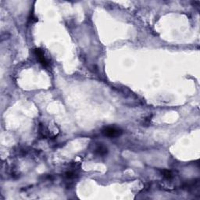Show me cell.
<instances>
[{"mask_svg":"<svg viewBox=\"0 0 200 200\" xmlns=\"http://www.w3.org/2000/svg\"><path fill=\"white\" fill-rule=\"evenodd\" d=\"M66 177L69 179L73 178H74V173H73L72 171H69V172H67V173H66Z\"/></svg>","mask_w":200,"mask_h":200,"instance_id":"5","label":"cell"},{"mask_svg":"<svg viewBox=\"0 0 200 200\" xmlns=\"http://www.w3.org/2000/svg\"><path fill=\"white\" fill-rule=\"evenodd\" d=\"M35 56H37V58L38 59V60L40 61V63L45 67H47L49 65V63L47 61V60L46 59V57L44 56L43 51L41 49H36L35 50Z\"/></svg>","mask_w":200,"mask_h":200,"instance_id":"2","label":"cell"},{"mask_svg":"<svg viewBox=\"0 0 200 200\" xmlns=\"http://www.w3.org/2000/svg\"><path fill=\"white\" fill-rule=\"evenodd\" d=\"M163 176L165 177L166 178L170 179L172 178V173H171V172L169 171V170H163Z\"/></svg>","mask_w":200,"mask_h":200,"instance_id":"4","label":"cell"},{"mask_svg":"<svg viewBox=\"0 0 200 200\" xmlns=\"http://www.w3.org/2000/svg\"><path fill=\"white\" fill-rule=\"evenodd\" d=\"M95 152L99 156H105V155L107 154L108 149H107V148L105 146H103V145H100V146H98L97 148L95 149Z\"/></svg>","mask_w":200,"mask_h":200,"instance_id":"3","label":"cell"},{"mask_svg":"<svg viewBox=\"0 0 200 200\" xmlns=\"http://www.w3.org/2000/svg\"><path fill=\"white\" fill-rule=\"evenodd\" d=\"M103 135L110 138H115L118 137L122 134V131L120 129L116 128V127H105V129L103 131Z\"/></svg>","mask_w":200,"mask_h":200,"instance_id":"1","label":"cell"}]
</instances>
